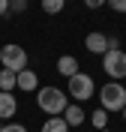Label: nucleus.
Here are the masks:
<instances>
[{"instance_id":"1","label":"nucleus","mask_w":126,"mask_h":132,"mask_svg":"<svg viewBox=\"0 0 126 132\" xmlns=\"http://www.w3.org/2000/svg\"><path fill=\"white\" fill-rule=\"evenodd\" d=\"M36 105L45 111L48 117H63V111L69 108V96L60 87H39V93H36Z\"/></svg>"},{"instance_id":"2","label":"nucleus","mask_w":126,"mask_h":132,"mask_svg":"<svg viewBox=\"0 0 126 132\" xmlns=\"http://www.w3.org/2000/svg\"><path fill=\"white\" fill-rule=\"evenodd\" d=\"M99 108H105V111H123L126 108V87L120 81H108L99 90Z\"/></svg>"},{"instance_id":"3","label":"nucleus","mask_w":126,"mask_h":132,"mask_svg":"<svg viewBox=\"0 0 126 132\" xmlns=\"http://www.w3.org/2000/svg\"><path fill=\"white\" fill-rule=\"evenodd\" d=\"M0 63H3V69H9V72H24L27 69V51L21 48V45H15V42H9V45H3L0 48Z\"/></svg>"},{"instance_id":"4","label":"nucleus","mask_w":126,"mask_h":132,"mask_svg":"<svg viewBox=\"0 0 126 132\" xmlns=\"http://www.w3.org/2000/svg\"><path fill=\"white\" fill-rule=\"evenodd\" d=\"M66 90H69V96L75 99V102H87V99L96 93V84H93V78H90V75L78 72V75H72V78H69Z\"/></svg>"},{"instance_id":"5","label":"nucleus","mask_w":126,"mask_h":132,"mask_svg":"<svg viewBox=\"0 0 126 132\" xmlns=\"http://www.w3.org/2000/svg\"><path fill=\"white\" fill-rule=\"evenodd\" d=\"M102 69L108 75L111 81H117V78H126V51H108V54H102Z\"/></svg>"},{"instance_id":"6","label":"nucleus","mask_w":126,"mask_h":132,"mask_svg":"<svg viewBox=\"0 0 126 132\" xmlns=\"http://www.w3.org/2000/svg\"><path fill=\"white\" fill-rule=\"evenodd\" d=\"M84 45H87V51L90 54H108V36L105 33H87V39H84Z\"/></svg>"},{"instance_id":"7","label":"nucleus","mask_w":126,"mask_h":132,"mask_svg":"<svg viewBox=\"0 0 126 132\" xmlns=\"http://www.w3.org/2000/svg\"><path fill=\"white\" fill-rule=\"evenodd\" d=\"M57 72L63 75V78H72V75H78L81 69H78V57H72V54H63V57H57Z\"/></svg>"},{"instance_id":"8","label":"nucleus","mask_w":126,"mask_h":132,"mask_svg":"<svg viewBox=\"0 0 126 132\" xmlns=\"http://www.w3.org/2000/svg\"><path fill=\"white\" fill-rule=\"evenodd\" d=\"M15 111H18L15 93H3V90H0V120H9V117H15Z\"/></svg>"},{"instance_id":"9","label":"nucleus","mask_w":126,"mask_h":132,"mask_svg":"<svg viewBox=\"0 0 126 132\" xmlns=\"http://www.w3.org/2000/svg\"><path fill=\"white\" fill-rule=\"evenodd\" d=\"M18 90H24V93H33L36 90V81H39V78H36V72H30V69H24V72H18Z\"/></svg>"},{"instance_id":"10","label":"nucleus","mask_w":126,"mask_h":132,"mask_svg":"<svg viewBox=\"0 0 126 132\" xmlns=\"http://www.w3.org/2000/svg\"><path fill=\"white\" fill-rule=\"evenodd\" d=\"M63 120L69 123V129H72V126H81L84 123V108L81 105H69L66 111H63Z\"/></svg>"},{"instance_id":"11","label":"nucleus","mask_w":126,"mask_h":132,"mask_svg":"<svg viewBox=\"0 0 126 132\" xmlns=\"http://www.w3.org/2000/svg\"><path fill=\"white\" fill-rule=\"evenodd\" d=\"M15 78H18L15 72H9V69H0V90H3V93H12V90L18 87V81H15Z\"/></svg>"},{"instance_id":"12","label":"nucleus","mask_w":126,"mask_h":132,"mask_svg":"<svg viewBox=\"0 0 126 132\" xmlns=\"http://www.w3.org/2000/svg\"><path fill=\"white\" fill-rule=\"evenodd\" d=\"M42 132H69V123L63 117H48V120L42 123Z\"/></svg>"},{"instance_id":"13","label":"nucleus","mask_w":126,"mask_h":132,"mask_svg":"<svg viewBox=\"0 0 126 132\" xmlns=\"http://www.w3.org/2000/svg\"><path fill=\"white\" fill-rule=\"evenodd\" d=\"M90 123H93L96 132H102L105 126H108V111H105V108H96V111L90 114Z\"/></svg>"},{"instance_id":"14","label":"nucleus","mask_w":126,"mask_h":132,"mask_svg":"<svg viewBox=\"0 0 126 132\" xmlns=\"http://www.w3.org/2000/svg\"><path fill=\"white\" fill-rule=\"evenodd\" d=\"M63 6H66V0H42V9H45L48 15H57V12H63Z\"/></svg>"},{"instance_id":"15","label":"nucleus","mask_w":126,"mask_h":132,"mask_svg":"<svg viewBox=\"0 0 126 132\" xmlns=\"http://www.w3.org/2000/svg\"><path fill=\"white\" fill-rule=\"evenodd\" d=\"M27 9V0H9V12H24Z\"/></svg>"},{"instance_id":"16","label":"nucleus","mask_w":126,"mask_h":132,"mask_svg":"<svg viewBox=\"0 0 126 132\" xmlns=\"http://www.w3.org/2000/svg\"><path fill=\"white\" fill-rule=\"evenodd\" d=\"M0 132H27V126H21V123H6Z\"/></svg>"},{"instance_id":"17","label":"nucleus","mask_w":126,"mask_h":132,"mask_svg":"<svg viewBox=\"0 0 126 132\" xmlns=\"http://www.w3.org/2000/svg\"><path fill=\"white\" fill-rule=\"evenodd\" d=\"M108 6L114 12H126V0H108Z\"/></svg>"},{"instance_id":"18","label":"nucleus","mask_w":126,"mask_h":132,"mask_svg":"<svg viewBox=\"0 0 126 132\" xmlns=\"http://www.w3.org/2000/svg\"><path fill=\"white\" fill-rule=\"evenodd\" d=\"M84 3H87V9H102L108 0H84Z\"/></svg>"},{"instance_id":"19","label":"nucleus","mask_w":126,"mask_h":132,"mask_svg":"<svg viewBox=\"0 0 126 132\" xmlns=\"http://www.w3.org/2000/svg\"><path fill=\"white\" fill-rule=\"evenodd\" d=\"M120 48V39L117 36H108V51H117Z\"/></svg>"},{"instance_id":"20","label":"nucleus","mask_w":126,"mask_h":132,"mask_svg":"<svg viewBox=\"0 0 126 132\" xmlns=\"http://www.w3.org/2000/svg\"><path fill=\"white\" fill-rule=\"evenodd\" d=\"M3 12H9V0H0V15Z\"/></svg>"},{"instance_id":"21","label":"nucleus","mask_w":126,"mask_h":132,"mask_svg":"<svg viewBox=\"0 0 126 132\" xmlns=\"http://www.w3.org/2000/svg\"><path fill=\"white\" fill-rule=\"evenodd\" d=\"M84 132H96V129H84ZM102 132H108V129H102Z\"/></svg>"},{"instance_id":"22","label":"nucleus","mask_w":126,"mask_h":132,"mask_svg":"<svg viewBox=\"0 0 126 132\" xmlns=\"http://www.w3.org/2000/svg\"><path fill=\"white\" fill-rule=\"evenodd\" d=\"M123 120H126V108H123Z\"/></svg>"},{"instance_id":"23","label":"nucleus","mask_w":126,"mask_h":132,"mask_svg":"<svg viewBox=\"0 0 126 132\" xmlns=\"http://www.w3.org/2000/svg\"><path fill=\"white\" fill-rule=\"evenodd\" d=\"M0 129H3V123H0Z\"/></svg>"}]
</instances>
